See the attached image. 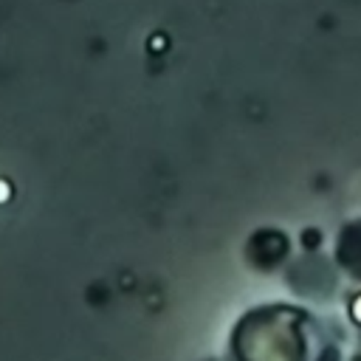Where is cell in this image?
<instances>
[{"mask_svg": "<svg viewBox=\"0 0 361 361\" xmlns=\"http://www.w3.org/2000/svg\"><path fill=\"white\" fill-rule=\"evenodd\" d=\"M8 197V186L6 183H0V200H6Z\"/></svg>", "mask_w": 361, "mask_h": 361, "instance_id": "2", "label": "cell"}, {"mask_svg": "<svg viewBox=\"0 0 361 361\" xmlns=\"http://www.w3.org/2000/svg\"><path fill=\"white\" fill-rule=\"evenodd\" d=\"M353 316H355V319L361 322V296H358V299L353 302Z\"/></svg>", "mask_w": 361, "mask_h": 361, "instance_id": "1", "label": "cell"}]
</instances>
